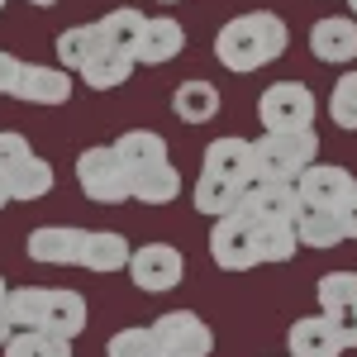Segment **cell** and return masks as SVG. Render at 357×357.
<instances>
[{
    "mask_svg": "<svg viewBox=\"0 0 357 357\" xmlns=\"http://www.w3.org/2000/svg\"><path fill=\"white\" fill-rule=\"evenodd\" d=\"M143 24H148V15H138L134 5H119V10H105L96 29H100V38H105V48L114 53H138V38H143Z\"/></svg>",
    "mask_w": 357,
    "mask_h": 357,
    "instance_id": "7402d4cb",
    "label": "cell"
},
{
    "mask_svg": "<svg viewBox=\"0 0 357 357\" xmlns=\"http://www.w3.org/2000/svg\"><path fill=\"white\" fill-rule=\"evenodd\" d=\"M257 224V234H252V243H257V267L262 262H291L296 252H301V243H296V229L291 224H267V220H252Z\"/></svg>",
    "mask_w": 357,
    "mask_h": 357,
    "instance_id": "484cf974",
    "label": "cell"
},
{
    "mask_svg": "<svg viewBox=\"0 0 357 357\" xmlns=\"http://www.w3.org/2000/svg\"><path fill=\"white\" fill-rule=\"evenodd\" d=\"M29 158H33L29 138H24V134H15V129H0V181H5L10 172H20Z\"/></svg>",
    "mask_w": 357,
    "mask_h": 357,
    "instance_id": "d6a6232c",
    "label": "cell"
},
{
    "mask_svg": "<svg viewBox=\"0 0 357 357\" xmlns=\"http://www.w3.org/2000/svg\"><path fill=\"white\" fill-rule=\"evenodd\" d=\"M153 357H167V353H162V348H158V353H153Z\"/></svg>",
    "mask_w": 357,
    "mask_h": 357,
    "instance_id": "60d3db41",
    "label": "cell"
},
{
    "mask_svg": "<svg viewBox=\"0 0 357 357\" xmlns=\"http://www.w3.org/2000/svg\"><path fill=\"white\" fill-rule=\"evenodd\" d=\"M5 205H10V191H5V181H0V210H5Z\"/></svg>",
    "mask_w": 357,
    "mask_h": 357,
    "instance_id": "74e56055",
    "label": "cell"
},
{
    "mask_svg": "<svg viewBox=\"0 0 357 357\" xmlns=\"http://www.w3.org/2000/svg\"><path fill=\"white\" fill-rule=\"evenodd\" d=\"M72 72L67 67H43V62H24L20 86H15V100L24 105H67L72 100Z\"/></svg>",
    "mask_w": 357,
    "mask_h": 357,
    "instance_id": "7c38bea8",
    "label": "cell"
},
{
    "mask_svg": "<svg viewBox=\"0 0 357 357\" xmlns=\"http://www.w3.org/2000/svg\"><path fill=\"white\" fill-rule=\"evenodd\" d=\"M5 314L15 329H38V314H43V291L38 286H20L5 296Z\"/></svg>",
    "mask_w": 357,
    "mask_h": 357,
    "instance_id": "4dcf8cb0",
    "label": "cell"
},
{
    "mask_svg": "<svg viewBox=\"0 0 357 357\" xmlns=\"http://www.w3.org/2000/svg\"><path fill=\"white\" fill-rule=\"evenodd\" d=\"M38 333H53L62 343L86 333V301L77 291H43V314H38Z\"/></svg>",
    "mask_w": 357,
    "mask_h": 357,
    "instance_id": "9a60e30c",
    "label": "cell"
},
{
    "mask_svg": "<svg viewBox=\"0 0 357 357\" xmlns=\"http://www.w3.org/2000/svg\"><path fill=\"white\" fill-rule=\"evenodd\" d=\"M319 314L338 329L343 348H357V272L319 276Z\"/></svg>",
    "mask_w": 357,
    "mask_h": 357,
    "instance_id": "ba28073f",
    "label": "cell"
},
{
    "mask_svg": "<svg viewBox=\"0 0 357 357\" xmlns=\"http://www.w3.org/2000/svg\"><path fill=\"white\" fill-rule=\"evenodd\" d=\"M296 243L301 248H338L343 243V229H338V215L333 210H319V205H301L296 215Z\"/></svg>",
    "mask_w": 357,
    "mask_h": 357,
    "instance_id": "d4e9b609",
    "label": "cell"
},
{
    "mask_svg": "<svg viewBox=\"0 0 357 357\" xmlns=\"http://www.w3.org/2000/svg\"><path fill=\"white\" fill-rule=\"evenodd\" d=\"M310 53L329 67H348L357 62V20L353 15H329L310 29Z\"/></svg>",
    "mask_w": 357,
    "mask_h": 357,
    "instance_id": "4fadbf2b",
    "label": "cell"
},
{
    "mask_svg": "<svg viewBox=\"0 0 357 357\" xmlns=\"http://www.w3.org/2000/svg\"><path fill=\"white\" fill-rule=\"evenodd\" d=\"M15 324H10V314H5V310H0V348H5V343H10V338H15Z\"/></svg>",
    "mask_w": 357,
    "mask_h": 357,
    "instance_id": "d590c367",
    "label": "cell"
},
{
    "mask_svg": "<svg viewBox=\"0 0 357 357\" xmlns=\"http://www.w3.org/2000/svg\"><path fill=\"white\" fill-rule=\"evenodd\" d=\"M333 215H338V229H343V238H357V191L348 195V200H343Z\"/></svg>",
    "mask_w": 357,
    "mask_h": 357,
    "instance_id": "e575fe53",
    "label": "cell"
},
{
    "mask_svg": "<svg viewBox=\"0 0 357 357\" xmlns=\"http://www.w3.org/2000/svg\"><path fill=\"white\" fill-rule=\"evenodd\" d=\"M158 353V338H153V329H119L105 343V357H153Z\"/></svg>",
    "mask_w": 357,
    "mask_h": 357,
    "instance_id": "1f68e13d",
    "label": "cell"
},
{
    "mask_svg": "<svg viewBox=\"0 0 357 357\" xmlns=\"http://www.w3.org/2000/svg\"><path fill=\"white\" fill-rule=\"evenodd\" d=\"M286 357H343V338L324 314H305L286 329Z\"/></svg>",
    "mask_w": 357,
    "mask_h": 357,
    "instance_id": "2e32d148",
    "label": "cell"
},
{
    "mask_svg": "<svg viewBox=\"0 0 357 357\" xmlns=\"http://www.w3.org/2000/svg\"><path fill=\"white\" fill-rule=\"evenodd\" d=\"M248 200V186H238V181H224V176H215V172H200L191 186V205L200 210V215H210V220H224V215H238Z\"/></svg>",
    "mask_w": 357,
    "mask_h": 357,
    "instance_id": "ac0fdd59",
    "label": "cell"
},
{
    "mask_svg": "<svg viewBox=\"0 0 357 357\" xmlns=\"http://www.w3.org/2000/svg\"><path fill=\"white\" fill-rule=\"evenodd\" d=\"M110 148L119 153L124 172H143V167H153V162H167V138L153 134V129H129V134L114 138Z\"/></svg>",
    "mask_w": 357,
    "mask_h": 357,
    "instance_id": "cb8c5ba5",
    "label": "cell"
},
{
    "mask_svg": "<svg viewBox=\"0 0 357 357\" xmlns=\"http://www.w3.org/2000/svg\"><path fill=\"white\" fill-rule=\"evenodd\" d=\"M5 191H10V200H38V195H48V191H53V167L33 153L20 172L5 176Z\"/></svg>",
    "mask_w": 357,
    "mask_h": 357,
    "instance_id": "4316f807",
    "label": "cell"
},
{
    "mask_svg": "<svg viewBox=\"0 0 357 357\" xmlns=\"http://www.w3.org/2000/svg\"><path fill=\"white\" fill-rule=\"evenodd\" d=\"M5 357H77L72 343H62L53 333H38V329H20L10 343H5Z\"/></svg>",
    "mask_w": 357,
    "mask_h": 357,
    "instance_id": "f1b7e54d",
    "label": "cell"
},
{
    "mask_svg": "<svg viewBox=\"0 0 357 357\" xmlns=\"http://www.w3.org/2000/svg\"><path fill=\"white\" fill-rule=\"evenodd\" d=\"M134 257V248L124 234L114 229H86V248H82V267L86 272H124Z\"/></svg>",
    "mask_w": 357,
    "mask_h": 357,
    "instance_id": "ffe728a7",
    "label": "cell"
},
{
    "mask_svg": "<svg viewBox=\"0 0 357 357\" xmlns=\"http://www.w3.org/2000/svg\"><path fill=\"white\" fill-rule=\"evenodd\" d=\"M134 77V57L129 53H114V48H96V53L82 62V82L96 86V91H114V86H124Z\"/></svg>",
    "mask_w": 357,
    "mask_h": 357,
    "instance_id": "603a6c76",
    "label": "cell"
},
{
    "mask_svg": "<svg viewBox=\"0 0 357 357\" xmlns=\"http://www.w3.org/2000/svg\"><path fill=\"white\" fill-rule=\"evenodd\" d=\"M314 91L305 82H276L257 96V119L267 134H296V129H314Z\"/></svg>",
    "mask_w": 357,
    "mask_h": 357,
    "instance_id": "3957f363",
    "label": "cell"
},
{
    "mask_svg": "<svg viewBox=\"0 0 357 357\" xmlns=\"http://www.w3.org/2000/svg\"><path fill=\"white\" fill-rule=\"evenodd\" d=\"M124 272L134 276V286L143 296H167L172 286H181V272H186V257L176 252L172 243H143L129 257Z\"/></svg>",
    "mask_w": 357,
    "mask_h": 357,
    "instance_id": "52a82bcc",
    "label": "cell"
},
{
    "mask_svg": "<svg viewBox=\"0 0 357 357\" xmlns=\"http://www.w3.org/2000/svg\"><path fill=\"white\" fill-rule=\"evenodd\" d=\"M301 191V205H319V210H338L348 195L357 191V176L348 167H333V162H310L296 181Z\"/></svg>",
    "mask_w": 357,
    "mask_h": 357,
    "instance_id": "9c48e42d",
    "label": "cell"
},
{
    "mask_svg": "<svg viewBox=\"0 0 357 357\" xmlns=\"http://www.w3.org/2000/svg\"><path fill=\"white\" fill-rule=\"evenodd\" d=\"M286 43H291V29H286L281 15H272V10H248V15L229 20L215 33V57H220V67L248 77V72L276 62V57L286 53Z\"/></svg>",
    "mask_w": 357,
    "mask_h": 357,
    "instance_id": "6da1fadb",
    "label": "cell"
},
{
    "mask_svg": "<svg viewBox=\"0 0 357 357\" xmlns=\"http://www.w3.org/2000/svg\"><path fill=\"white\" fill-rule=\"evenodd\" d=\"M257 158V181H301V172L319 158V134L314 129H296V134H262L252 143Z\"/></svg>",
    "mask_w": 357,
    "mask_h": 357,
    "instance_id": "7a4b0ae2",
    "label": "cell"
},
{
    "mask_svg": "<svg viewBox=\"0 0 357 357\" xmlns=\"http://www.w3.org/2000/svg\"><path fill=\"white\" fill-rule=\"evenodd\" d=\"M153 338L167 357H210L215 353V329L195 310H167L153 319Z\"/></svg>",
    "mask_w": 357,
    "mask_h": 357,
    "instance_id": "5b68a950",
    "label": "cell"
},
{
    "mask_svg": "<svg viewBox=\"0 0 357 357\" xmlns=\"http://www.w3.org/2000/svg\"><path fill=\"white\" fill-rule=\"evenodd\" d=\"M172 114H176L181 124H210V119L220 114V91H215V82L186 77V82L172 91Z\"/></svg>",
    "mask_w": 357,
    "mask_h": 357,
    "instance_id": "d6986e66",
    "label": "cell"
},
{
    "mask_svg": "<svg viewBox=\"0 0 357 357\" xmlns=\"http://www.w3.org/2000/svg\"><path fill=\"white\" fill-rule=\"evenodd\" d=\"M205 172H215L224 181H238V186H252L257 181V158H252V143L248 138L224 134L205 148Z\"/></svg>",
    "mask_w": 357,
    "mask_h": 357,
    "instance_id": "5bb4252c",
    "label": "cell"
},
{
    "mask_svg": "<svg viewBox=\"0 0 357 357\" xmlns=\"http://www.w3.org/2000/svg\"><path fill=\"white\" fill-rule=\"evenodd\" d=\"M5 296H10V286H5V276H0V310H5Z\"/></svg>",
    "mask_w": 357,
    "mask_h": 357,
    "instance_id": "8d00e7d4",
    "label": "cell"
},
{
    "mask_svg": "<svg viewBox=\"0 0 357 357\" xmlns=\"http://www.w3.org/2000/svg\"><path fill=\"white\" fill-rule=\"evenodd\" d=\"M77 186L86 191V200L96 205H119V200H134L129 195V172L119 162L110 143H91L82 158H77Z\"/></svg>",
    "mask_w": 357,
    "mask_h": 357,
    "instance_id": "277c9868",
    "label": "cell"
},
{
    "mask_svg": "<svg viewBox=\"0 0 357 357\" xmlns=\"http://www.w3.org/2000/svg\"><path fill=\"white\" fill-rule=\"evenodd\" d=\"M29 5H43V10H48V5H57V0H29Z\"/></svg>",
    "mask_w": 357,
    "mask_h": 357,
    "instance_id": "f35d334b",
    "label": "cell"
},
{
    "mask_svg": "<svg viewBox=\"0 0 357 357\" xmlns=\"http://www.w3.org/2000/svg\"><path fill=\"white\" fill-rule=\"evenodd\" d=\"M243 215L252 220H267V224H296L301 215V191L296 181H252L248 186V200H243Z\"/></svg>",
    "mask_w": 357,
    "mask_h": 357,
    "instance_id": "8fae6325",
    "label": "cell"
},
{
    "mask_svg": "<svg viewBox=\"0 0 357 357\" xmlns=\"http://www.w3.org/2000/svg\"><path fill=\"white\" fill-rule=\"evenodd\" d=\"M329 114L338 129H348V134H357V72H343L338 82H333L329 91Z\"/></svg>",
    "mask_w": 357,
    "mask_h": 357,
    "instance_id": "f546056e",
    "label": "cell"
},
{
    "mask_svg": "<svg viewBox=\"0 0 357 357\" xmlns=\"http://www.w3.org/2000/svg\"><path fill=\"white\" fill-rule=\"evenodd\" d=\"M20 72H24V62H20L15 53H5V48H0V96H15Z\"/></svg>",
    "mask_w": 357,
    "mask_h": 357,
    "instance_id": "836d02e7",
    "label": "cell"
},
{
    "mask_svg": "<svg viewBox=\"0 0 357 357\" xmlns=\"http://www.w3.org/2000/svg\"><path fill=\"white\" fill-rule=\"evenodd\" d=\"M348 10H353V15H357V0H348Z\"/></svg>",
    "mask_w": 357,
    "mask_h": 357,
    "instance_id": "ab89813d",
    "label": "cell"
},
{
    "mask_svg": "<svg viewBox=\"0 0 357 357\" xmlns=\"http://www.w3.org/2000/svg\"><path fill=\"white\" fill-rule=\"evenodd\" d=\"M0 10H5V0H0Z\"/></svg>",
    "mask_w": 357,
    "mask_h": 357,
    "instance_id": "7bdbcfd3",
    "label": "cell"
},
{
    "mask_svg": "<svg viewBox=\"0 0 357 357\" xmlns=\"http://www.w3.org/2000/svg\"><path fill=\"white\" fill-rule=\"evenodd\" d=\"M100 43H105V38H100V29H96V24H72V29H62V33H57V62H62L67 72H72V67L82 72V62L96 53Z\"/></svg>",
    "mask_w": 357,
    "mask_h": 357,
    "instance_id": "83f0119b",
    "label": "cell"
},
{
    "mask_svg": "<svg viewBox=\"0 0 357 357\" xmlns=\"http://www.w3.org/2000/svg\"><path fill=\"white\" fill-rule=\"evenodd\" d=\"M162 5H176V0H162Z\"/></svg>",
    "mask_w": 357,
    "mask_h": 357,
    "instance_id": "b9f144b4",
    "label": "cell"
},
{
    "mask_svg": "<svg viewBox=\"0 0 357 357\" xmlns=\"http://www.w3.org/2000/svg\"><path fill=\"white\" fill-rule=\"evenodd\" d=\"M252 234H257V224H252V215H243V210L215 220V229H210V257H215L220 272H248V267H257V243H252Z\"/></svg>",
    "mask_w": 357,
    "mask_h": 357,
    "instance_id": "8992f818",
    "label": "cell"
},
{
    "mask_svg": "<svg viewBox=\"0 0 357 357\" xmlns=\"http://www.w3.org/2000/svg\"><path fill=\"white\" fill-rule=\"evenodd\" d=\"M129 195L138 205H172L181 195V172L172 167V158L143 167V172H129Z\"/></svg>",
    "mask_w": 357,
    "mask_h": 357,
    "instance_id": "44dd1931",
    "label": "cell"
},
{
    "mask_svg": "<svg viewBox=\"0 0 357 357\" xmlns=\"http://www.w3.org/2000/svg\"><path fill=\"white\" fill-rule=\"evenodd\" d=\"M82 248L86 229H72V224H43L29 234V257L43 267H82Z\"/></svg>",
    "mask_w": 357,
    "mask_h": 357,
    "instance_id": "30bf717a",
    "label": "cell"
},
{
    "mask_svg": "<svg viewBox=\"0 0 357 357\" xmlns=\"http://www.w3.org/2000/svg\"><path fill=\"white\" fill-rule=\"evenodd\" d=\"M186 48V29L176 24V20H167V15H153L148 24H143V38H138V53H134V67H162L172 57H181Z\"/></svg>",
    "mask_w": 357,
    "mask_h": 357,
    "instance_id": "e0dca14e",
    "label": "cell"
}]
</instances>
